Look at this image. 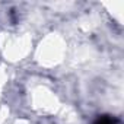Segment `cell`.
<instances>
[{
	"instance_id": "6da1fadb",
	"label": "cell",
	"mask_w": 124,
	"mask_h": 124,
	"mask_svg": "<svg viewBox=\"0 0 124 124\" xmlns=\"http://www.w3.org/2000/svg\"><path fill=\"white\" fill-rule=\"evenodd\" d=\"M93 124H120L118 120L112 118V117H108V115H104V117H99Z\"/></svg>"
}]
</instances>
